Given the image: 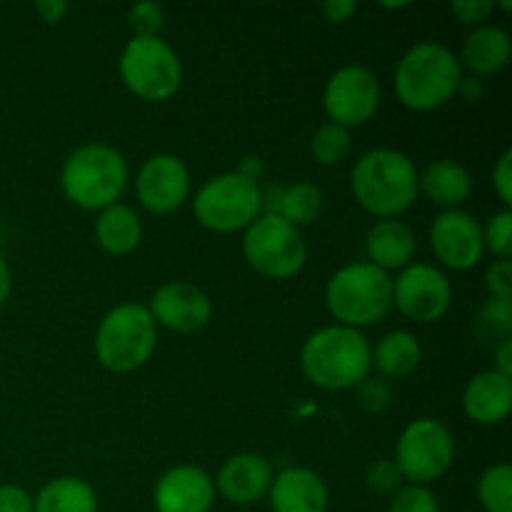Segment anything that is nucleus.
I'll use <instances>...</instances> for the list:
<instances>
[{
    "instance_id": "1",
    "label": "nucleus",
    "mask_w": 512,
    "mask_h": 512,
    "mask_svg": "<svg viewBox=\"0 0 512 512\" xmlns=\"http://www.w3.org/2000/svg\"><path fill=\"white\" fill-rule=\"evenodd\" d=\"M350 190L363 210L393 220L413 208L418 198V170L400 150L375 148L360 155L350 173Z\"/></svg>"
},
{
    "instance_id": "2",
    "label": "nucleus",
    "mask_w": 512,
    "mask_h": 512,
    "mask_svg": "<svg viewBox=\"0 0 512 512\" xmlns=\"http://www.w3.org/2000/svg\"><path fill=\"white\" fill-rule=\"evenodd\" d=\"M303 375L323 390H350L370 375V343L360 330L345 325L320 328L300 350Z\"/></svg>"
},
{
    "instance_id": "3",
    "label": "nucleus",
    "mask_w": 512,
    "mask_h": 512,
    "mask_svg": "<svg viewBox=\"0 0 512 512\" xmlns=\"http://www.w3.org/2000/svg\"><path fill=\"white\" fill-rule=\"evenodd\" d=\"M463 68L458 55L443 43H418L395 68V95L415 113H430L453 100Z\"/></svg>"
},
{
    "instance_id": "4",
    "label": "nucleus",
    "mask_w": 512,
    "mask_h": 512,
    "mask_svg": "<svg viewBox=\"0 0 512 512\" xmlns=\"http://www.w3.org/2000/svg\"><path fill=\"white\" fill-rule=\"evenodd\" d=\"M65 198L83 210H105L128 185V163L113 145L88 143L68 155L60 173Z\"/></svg>"
},
{
    "instance_id": "5",
    "label": "nucleus",
    "mask_w": 512,
    "mask_h": 512,
    "mask_svg": "<svg viewBox=\"0 0 512 512\" xmlns=\"http://www.w3.org/2000/svg\"><path fill=\"white\" fill-rule=\"evenodd\" d=\"M325 305L345 328L375 325L393 308V280L370 263H350L325 285Z\"/></svg>"
},
{
    "instance_id": "6",
    "label": "nucleus",
    "mask_w": 512,
    "mask_h": 512,
    "mask_svg": "<svg viewBox=\"0 0 512 512\" xmlns=\"http://www.w3.org/2000/svg\"><path fill=\"white\" fill-rule=\"evenodd\" d=\"M158 345V325L148 305L123 303L103 315L95 333V358L110 373L143 368Z\"/></svg>"
},
{
    "instance_id": "7",
    "label": "nucleus",
    "mask_w": 512,
    "mask_h": 512,
    "mask_svg": "<svg viewBox=\"0 0 512 512\" xmlns=\"http://www.w3.org/2000/svg\"><path fill=\"white\" fill-rule=\"evenodd\" d=\"M125 88L148 103H165L183 83V63L163 38H130L118 60Z\"/></svg>"
},
{
    "instance_id": "8",
    "label": "nucleus",
    "mask_w": 512,
    "mask_h": 512,
    "mask_svg": "<svg viewBox=\"0 0 512 512\" xmlns=\"http://www.w3.org/2000/svg\"><path fill=\"white\" fill-rule=\"evenodd\" d=\"M260 190V183L243 178L235 170L215 175L195 193V220L213 233L245 230L260 218Z\"/></svg>"
},
{
    "instance_id": "9",
    "label": "nucleus",
    "mask_w": 512,
    "mask_h": 512,
    "mask_svg": "<svg viewBox=\"0 0 512 512\" xmlns=\"http://www.w3.org/2000/svg\"><path fill=\"white\" fill-rule=\"evenodd\" d=\"M243 255L265 278L288 280L305 268L308 245L303 233L280 215H260L245 228Z\"/></svg>"
},
{
    "instance_id": "10",
    "label": "nucleus",
    "mask_w": 512,
    "mask_h": 512,
    "mask_svg": "<svg viewBox=\"0 0 512 512\" xmlns=\"http://www.w3.org/2000/svg\"><path fill=\"white\" fill-rule=\"evenodd\" d=\"M455 460V438L445 423L418 418L400 433L395 460L408 485H428L440 480Z\"/></svg>"
},
{
    "instance_id": "11",
    "label": "nucleus",
    "mask_w": 512,
    "mask_h": 512,
    "mask_svg": "<svg viewBox=\"0 0 512 512\" xmlns=\"http://www.w3.org/2000/svg\"><path fill=\"white\" fill-rule=\"evenodd\" d=\"M323 108L330 123L360 128L380 108V80L365 65H345L335 70L323 90Z\"/></svg>"
},
{
    "instance_id": "12",
    "label": "nucleus",
    "mask_w": 512,
    "mask_h": 512,
    "mask_svg": "<svg viewBox=\"0 0 512 512\" xmlns=\"http://www.w3.org/2000/svg\"><path fill=\"white\" fill-rule=\"evenodd\" d=\"M393 305L413 323H435L453 305V285L435 265L410 263L393 280Z\"/></svg>"
},
{
    "instance_id": "13",
    "label": "nucleus",
    "mask_w": 512,
    "mask_h": 512,
    "mask_svg": "<svg viewBox=\"0 0 512 512\" xmlns=\"http://www.w3.org/2000/svg\"><path fill=\"white\" fill-rule=\"evenodd\" d=\"M135 193L140 205L153 215H170L190 195V173L188 165L178 155L160 153L143 163L138 178H135Z\"/></svg>"
},
{
    "instance_id": "14",
    "label": "nucleus",
    "mask_w": 512,
    "mask_h": 512,
    "mask_svg": "<svg viewBox=\"0 0 512 512\" xmlns=\"http://www.w3.org/2000/svg\"><path fill=\"white\" fill-rule=\"evenodd\" d=\"M430 248L450 270H470L483 260V225L465 210H443L430 225Z\"/></svg>"
},
{
    "instance_id": "15",
    "label": "nucleus",
    "mask_w": 512,
    "mask_h": 512,
    "mask_svg": "<svg viewBox=\"0 0 512 512\" xmlns=\"http://www.w3.org/2000/svg\"><path fill=\"white\" fill-rule=\"evenodd\" d=\"M155 325L173 330V333H198L213 318V303L208 295L193 283L173 280L160 285L148 305Z\"/></svg>"
},
{
    "instance_id": "16",
    "label": "nucleus",
    "mask_w": 512,
    "mask_h": 512,
    "mask_svg": "<svg viewBox=\"0 0 512 512\" xmlns=\"http://www.w3.org/2000/svg\"><path fill=\"white\" fill-rule=\"evenodd\" d=\"M158 512H210L215 503V483L198 465H178L163 473L153 490Z\"/></svg>"
},
{
    "instance_id": "17",
    "label": "nucleus",
    "mask_w": 512,
    "mask_h": 512,
    "mask_svg": "<svg viewBox=\"0 0 512 512\" xmlns=\"http://www.w3.org/2000/svg\"><path fill=\"white\" fill-rule=\"evenodd\" d=\"M273 465L258 453L233 455L223 463L215 483V495L235 505H253L268 495L273 485Z\"/></svg>"
},
{
    "instance_id": "18",
    "label": "nucleus",
    "mask_w": 512,
    "mask_h": 512,
    "mask_svg": "<svg viewBox=\"0 0 512 512\" xmlns=\"http://www.w3.org/2000/svg\"><path fill=\"white\" fill-rule=\"evenodd\" d=\"M273 512H328V485L310 468H285L268 490Z\"/></svg>"
},
{
    "instance_id": "19",
    "label": "nucleus",
    "mask_w": 512,
    "mask_h": 512,
    "mask_svg": "<svg viewBox=\"0 0 512 512\" xmlns=\"http://www.w3.org/2000/svg\"><path fill=\"white\" fill-rule=\"evenodd\" d=\"M512 408V378L485 370L478 373L463 393V413L478 425H500Z\"/></svg>"
},
{
    "instance_id": "20",
    "label": "nucleus",
    "mask_w": 512,
    "mask_h": 512,
    "mask_svg": "<svg viewBox=\"0 0 512 512\" xmlns=\"http://www.w3.org/2000/svg\"><path fill=\"white\" fill-rule=\"evenodd\" d=\"M415 250H418V243H415L413 228L398 218L378 220L365 235L368 263L383 273L408 268L415 258Z\"/></svg>"
},
{
    "instance_id": "21",
    "label": "nucleus",
    "mask_w": 512,
    "mask_h": 512,
    "mask_svg": "<svg viewBox=\"0 0 512 512\" xmlns=\"http://www.w3.org/2000/svg\"><path fill=\"white\" fill-rule=\"evenodd\" d=\"M512 58V40L508 30L498 25H480L465 38L460 50V68H468L475 78L495 75L508 68Z\"/></svg>"
},
{
    "instance_id": "22",
    "label": "nucleus",
    "mask_w": 512,
    "mask_h": 512,
    "mask_svg": "<svg viewBox=\"0 0 512 512\" xmlns=\"http://www.w3.org/2000/svg\"><path fill=\"white\" fill-rule=\"evenodd\" d=\"M418 193H423L438 208L460 210V205L473 193V178L468 168L455 160H435L423 173H418Z\"/></svg>"
},
{
    "instance_id": "23",
    "label": "nucleus",
    "mask_w": 512,
    "mask_h": 512,
    "mask_svg": "<svg viewBox=\"0 0 512 512\" xmlns=\"http://www.w3.org/2000/svg\"><path fill=\"white\" fill-rule=\"evenodd\" d=\"M420 360H423L420 340L408 330H393L383 335L375 348H370V365H375V370L388 380H403L413 375Z\"/></svg>"
},
{
    "instance_id": "24",
    "label": "nucleus",
    "mask_w": 512,
    "mask_h": 512,
    "mask_svg": "<svg viewBox=\"0 0 512 512\" xmlns=\"http://www.w3.org/2000/svg\"><path fill=\"white\" fill-rule=\"evenodd\" d=\"M95 240L110 255H128L143 240V223L138 213L123 203L100 210L95 220Z\"/></svg>"
},
{
    "instance_id": "25",
    "label": "nucleus",
    "mask_w": 512,
    "mask_h": 512,
    "mask_svg": "<svg viewBox=\"0 0 512 512\" xmlns=\"http://www.w3.org/2000/svg\"><path fill=\"white\" fill-rule=\"evenodd\" d=\"M98 508L93 485L73 475L50 480L33 498V512H98Z\"/></svg>"
},
{
    "instance_id": "26",
    "label": "nucleus",
    "mask_w": 512,
    "mask_h": 512,
    "mask_svg": "<svg viewBox=\"0 0 512 512\" xmlns=\"http://www.w3.org/2000/svg\"><path fill=\"white\" fill-rule=\"evenodd\" d=\"M323 213V193L313 183H293L283 190V203H280V218L293 228L313 225Z\"/></svg>"
},
{
    "instance_id": "27",
    "label": "nucleus",
    "mask_w": 512,
    "mask_h": 512,
    "mask_svg": "<svg viewBox=\"0 0 512 512\" xmlns=\"http://www.w3.org/2000/svg\"><path fill=\"white\" fill-rule=\"evenodd\" d=\"M475 335L483 345L498 348L503 340H510L512 333V300L490 298L483 308L478 310L473 323Z\"/></svg>"
},
{
    "instance_id": "28",
    "label": "nucleus",
    "mask_w": 512,
    "mask_h": 512,
    "mask_svg": "<svg viewBox=\"0 0 512 512\" xmlns=\"http://www.w3.org/2000/svg\"><path fill=\"white\" fill-rule=\"evenodd\" d=\"M478 500L485 512H512V468L490 465L478 478Z\"/></svg>"
},
{
    "instance_id": "29",
    "label": "nucleus",
    "mask_w": 512,
    "mask_h": 512,
    "mask_svg": "<svg viewBox=\"0 0 512 512\" xmlns=\"http://www.w3.org/2000/svg\"><path fill=\"white\" fill-rule=\"evenodd\" d=\"M350 148H353L350 130L335 123L320 125L310 140V153L320 165H340L350 155Z\"/></svg>"
},
{
    "instance_id": "30",
    "label": "nucleus",
    "mask_w": 512,
    "mask_h": 512,
    "mask_svg": "<svg viewBox=\"0 0 512 512\" xmlns=\"http://www.w3.org/2000/svg\"><path fill=\"white\" fill-rule=\"evenodd\" d=\"M483 245L498 260H510L512 255V210L503 208L485 223Z\"/></svg>"
},
{
    "instance_id": "31",
    "label": "nucleus",
    "mask_w": 512,
    "mask_h": 512,
    "mask_svg": "<svg viewBox=\"0 0 512 512\" xmlns=\"http://www.w3.org/2000/svg\"><path fill=\"white\" fill-rule=\"evenodd\" d=\"M388 512H440V505L428 485H403L390 500Z\"/></svg>"
},
{
    "instance_id": "32",
    "label": "nucleus",
    "mask_w": 512,
    "mask_h": 512,
    "mask_svg": "<svg viewBox=\"0 0 512 512\" xmlns=\"http://www.w3.org/2000/svg\"><path fill=\"white\" fill-rule=\"evenodd\" d=\"M165 23V10L158 3H138L130 8L128 25L133 38H158Z\"/></svg>"
},
{
    "instance_id": "33",
    "label": "nucleus",
    "mask_w": 512,
    "mask_h": 512,
    "mask_svg": "<svg viewBox=\"0 0 512 512\" xmlns=\"http://www.w3.org/2000/svg\"><path fill=\"white\" fill-rule=\"evenodd\" d=\"M355 393H358V405L368 413H383L393 403V390H390L388 380L383 378H365L363 383L355 385Z\"/></svg>"
},
{
    "instance_id": "34",
    "label": "nucleus",
    "mask_w": 512,
    "mask_h": 512,
    "mask_svg": "<svg viewBox=\"0 0 512 512\" xmlns=\"http://www.w3.org/2000/svg\"><path fill=\"white\" fill-rule=\"evenodd\" d=\"M403 475L393 460H378L368 468V485L378 495H395L403 488Z\"/></svg>"
},
{
    "instance_id": "35",
    "label": "nucleus",
    "mask_w": 512,
    "mask_h": 512,
    "mask_svg": "<svg viewBox=\"0 0 512 512\" xmlns=\"http://www.w3.org/2000/svg\"><path fill=\"white\" fill-rule=\"evenodd\" d=\"M485 288L490 298L512 300V260H493L485 273Z\"/></svg>"
},
{
    "instance_id": "36",
    "label": "nucleus",
    "mask_w": 512,
    "mask_h": 512,
    "mask_svg": "<svg viewBox=\"0 0 512 512\" xmlns=\"http://www.w3.org/2000/svg\"><path fill=\"white\" fill-rule=\"evenodd\" d=\"M498 5L490 3V0H458V3L450 5L455 18L463 25H485V20L495 13Z\"/></svg>"
},
{
    "instance_id": "37",
    "label": "nucleus",
    "mask_w": 512,
    "mask_h": 512,
    "mask_svg": "<svg viewBox=\"0 0 512 512\" xmlns=\"http://www.w3.org/2000/svg\"><path fill=\"white\" fill-rule=\"evenodd\" d=\"M493 188L498 193L500 203L510 210L512 205V150H503L493 168Z\"/></svg>"
},
{
    "instance_id": "38",
    "label": "nucleus",
    "mask_w": 512,
    "mask_h": 512,
    "mask_svg": "<svg viewBox=\"0 0 512 512\" xmlns=\"http://www.w3.org/2000/svg\"><path fill=\"white\" fill-rule=\"evenodd\" d=\"M0 512H33V495L20 485H0Z\"/></svg>"
},
{
    "instance_id": "39",
    "label": "nucleus",
    "mask_w": 512,
    "mask_h": 512,
    "mask_svg": "<svg viewBox=\"0 0 512 512\" xmlns=\"http://www.w3.org/2000/svg\"><path fill=\"white\" fill-rule=\"evenodd\" d=\"M355 10H358V3H353V0H328V3L320 5V13L330 23H345L350 15H355Z\"/></svg>"
},
{
    "instance_id": "40",
    "label": "nucleus",
    "mask_w": 512,
    "mask_h": 512,
    "mask_svg": "<svg viewBox=\"0 0 512 512\" xmlns=\"http://www.w3.org/2000/svg\"><path fill=\"white\" fill-rule=\"evenodd\" d=\"M35 10H38V15L43 23L55 25V23H60L65 15H68L70 5L63 3V0H40V3H35Z\"/></svg>"
},
{
    "instance_id": "41",
    "label": "nucleus",
    "mask_w": 512,
    "mask_h": 512,
    "mask_svg": "<svg viewBox=\"0 0 512 512\" xmlns=\"http://www.w3.org/2000/svg\"><path fill=\"white\" fill-rule=\"evenodd\" d=\"M455 95H460L465 103H480L485 95L483 80L475 78V75H463L458 83V90H455Z\"/></svg>"
},
{
    "instance_id": "42",
    "label": "nucleus",
    "mask_w": 512,
    "mask_h": 512,
    "mask_svg": "<svg viewBox=\"0 0 512 512\" xmlns=\"http://www.w3.org/2000/svg\"><path fill=\"white\" fill-rule=\"evenodd\" d=\"M495 350V373L505 375V378H512V338L503 340Z\"/></svg>"
},
{
    "instance_id": "43",
    "label": "nucleus",
    "mask_w": 512,
    "mask_h": 512,
    "mask_svg": "<svg viewBox=\"0 0 512 512\" xmlns=\"http://www.w3.org/2000/svg\"><path fill=\"white\" fill-rule=\"evenodd\" d=\"M10 290H13V275H10L8 260H5L3 255H0V308H3V305L8 303Z\"/></svg>"
},
{
    "instance_id": "44",
    "label": "nucleus",
    "mask_w": 512,
    "mask_h": 512,
    "mask_svg": "<svg viewBox=\"0 0 512 512\" xmlns=\"http://www.w3.org/2000/svg\"><path fill=\"white\" fill-rule=\"evenodd\" d=\"M263 160H258V158H243V163H240V168L235 170V173H240L243 175V178H248V180H255V183H258L260 180V175H263Z\"/></svg>"
},
{
    "instance_id": "45",
    "label": "nucleus",
    "mask_w": 512,
    "mask_h": 512,
    "mask_svg": "<svg viewBox=\"0 0 512 512\" xmlns=\"http://www.w3.org/2000/svg\"><path fill=\"white\" fill-rule=\"evenodd\" d=\"M500 8H503V10H512V3H510V0H505V3H500Z\"/></svg>"
}]
</instances>
